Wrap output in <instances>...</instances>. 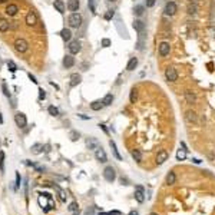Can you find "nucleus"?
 Wrapping results in <instances>:
<instances>
[{"mask_svg": "<svg viewBox=\"0 0 215 215\" xmlns=\"http://www.w3.org/2000/svg\"><path fill=\"white\" fill-rule=\"evenodd\" d=\"M67 49H69L70 55H76V53H79L80 49H82V46H80V42H79V40H72V42H69V46H67Z\"/></svg>", "mask_w": 215, "mask_h": 215, "instance_id": "0eeeda50", "label": "nucleus"}, {"mask_svg": "<svg viewBox=\"0 0 215 215\" xmlns=\"http://www.w3.org/2000/svg\"><path fill=\"white\" fill-rule=\"evenodd\" d=\"M156 0H146V7H154Z\"/></svg>", "mask_w": 215, "mask_h": 215, "instance_id": "603ef678", "label": "nucleus"}, {"mask_svg": "<svg viewBox=\"0 0 215 215\" xmlns=\"http://www.w3.org/2000/svg\"><path fill=\"white\" fill-rule=\"evenodd\" d=\"M79 0H67V9L70 10V12H78V9H79Z\"/></svg>", "mask_w": 215, "mask_h": 215, "instance_id": "6ab92c4d", "label": "nucleus"}, {"mask_svg": "<svg viewBox=\"0 0 215 215\" xmlns=\"http://www.w3.org/2000/svg\"><path fill=\"white\" fill-rule=\"evenodd\" d=\"M14 49H16V52H19V53H24V52H27V49H29V43L22 38L16 39V40H14Z\"/></svg>", "mask_w": 215, "mask_h": 215, "instance_id": "f03ea898", "label": "nucleus"}, {"mask_svg": "<svg viewBox=\"0 0 215 215\" xmlns=\"http://www.w3.org/2000/svg\"><path fill=\"white\" fill-rule=\"evenodd\" d=\"M133 29H135V30H136V32H138V33H140V32H145V23H144L142 20L136 19L135 22H133Z\"/></svg>", "mask_w": 215, "mask_h": 215, "instance_id": "412c9836", "label": "nucleus"}, {"mask_svg": "<svg viewBox=\"0 0 215 215\" xmlns=\"http://www.w3.org/2000/svg\"><path fill=\"white\" fill-rule=\"evenodd\" d=\"M109 145H111V148H112V152H113V155H115V158H116L118 161H122V156H121V154H119V151H118V148H116V144L111 139L109 140Z\"/></svg>", "mask_w": 215, "mask_h": 215, "instance_id": "b1692460", "label": "nucleus"}, {"mask_svg": "<svg viewBox=\"0 0 215 215\" xmlns=\"http://www.w3.org/2000/svg\"><path fill=\"white\" fill-rule=\"evenodd\" d=\"M185 119H187V122H189V123H196V122H198V115H196L194 111H187Z\"/></svg>", "mask_w": 215, "mask_h": 215, "instance_id": "2eb2a0df", "label": "nucleus"}, {"mask_svg": "<svg viewBox=\"0 0 215 215\" xmlns=\"http://www.w3.org/2000/svg\"><path fill=\"white\" fill-rule=\"evenodd\" d=\"M102 108H103V103L99 102V100H95V102L90 103V109L92 111H100Z\"/></svg>", "mask_w": 215, "mask_h": 215, "instance_id": "473e14b6", "label": "nucleus"}, {"mask_svg": "<svg viewBox=\"0 0 215 215\" xmlns=\"http://www.w3.org/2000/svg\"><path fill=\"white\" fill-rule=\"evenodd\" d=\"M136 66H138V59H136V57H131L129 62H128V65H126V70L132 72V70H135Z\"/></svg>", "mask_w": 215, "mask_h": 215, "instance_id": "a878e982", "label": "nucleus"}, {"mask_svg": "<svg viewBox=\"0 0 215 215\" xmlns=\"http://www.w3.org/2000/svg\"><path fill=\"white\" fill-rule=\"evenodd\" d=\"M165 181H166V184H168V185H173V184L177 182V175H175V172H173V171H169Z\"/></svg>", "mask_w": 215, "mask_h": 215, "instance_id": "393cba45", "label": "nucleus"}, {"mask_svg": "<svg viewBox=\"0 0 215 215\" xmlns=\"http://www.w3.org/2000/svg\"><path fill=\"white\" fill-rule=\"evenodd\" d=\"M60 38L65 40V42H69L70 39H72V32H70V29H62L60 30Z\"/></svg>", "mask_w": 215, "mask_h": 215, "instance_id": "4be33fe9", "label": "nucleus"}, {"mask_svg": "<svg viewBox=\"0 0 215 215\" xmlns=\"http://www.w3.org/2000/svg\"><path fill=\"white\" fill-rule=\"evenodd\" d=\"M39 99H40V100H43V99H46V92H45V90H43L42 88L39 89Z\"/></svg>", "mask_w": 215, "mask_h": 215, "instance_id": "49530a36", "label": "nucleus"}, {"mask_svg": "<svg viewBox=\"0 0 215 215\" xmlns=\"http://www.w3.org/2000/svg\"><path fill=\"white\" fill-rule=\"evenodd\" d=\"M10 29L12 30H17L19 29V23L17 22H10Z\"/></svg>", "mask_w": 215, "mask_h": 215, "instance_id": "de8ad7c7", "label": "nucleus"}, {"mask_svg": "<svg viewBox=\"0 0 215 215\" xmlns=\"http://www.w3.org/2000/svg\"><path fill=\"white\" fill-rule=\"evenodd\" d=\"M47 112L50 113L52 116H57V115H59V111H57V108H55V106H49L47 108Z\"/></svg>", "mask_w": 215, "mask_h": 215, "instance_id": "58836bf2", "label": "nucleus"}, {"mask_svg": "<svg viewBox=\"0 0 215 215\" xmlns=\"http://www.w3.org/2000/svg\"><path fill=\"white\" fill-rule=\"evenodd\" d=\"M2 89H3V93L7 96V98H10V92H9V89H7V86H6L5 83H3V86H2Z\"/></svg>", "mask_w": 215, "mask_h": 215, "instance_id": "09e8293b", "label": "nucleus"}, {"mask_svg": "<svg viewBox=\"0 0 215 215\" xmlns=\"http://www.w3.org/2000/svg\"><path fill=\"white\" fill-rule=\"evenodd\" d=\"M2 122H3V119H2V115H0V123H2Z\"/></svg>", "mask_w": 215, "mask_h": 215, "instance_id": "052dcab7", "label": "nucleus"}, {"mask_svg": "<svg viewBox=\"0 0 215 215\" xmlns=\"http://www.w3.org/2000/svg\"><path fill=\"white\" fill-rule=\"evenodd\" d=\"M69 211H70V212H75V211H78V204H76V202H70Z\"/></svg>", "mask_w": 215, "mask_h": 215, "instance_id": "c03bdc74", "label": "nucleus"}, {"mask_svg": "<svg viewBox=\"0 0 215 215\" xmlns=\"http://www.w3.org/2000/svg\"><path fill=\"white\" fill-rule=\"evenodd\" d=\"M113 14H115V12H113V10H108V13L105 14V19L106 20H111L113 17Z\"/></svg>", "mask_w": 215, "mask_h": 215, "instance_id": "a18cd8bd", "label": "nucleus"}, {"mask_svg": "<svg viewBox=\"0 0 215 215\" xmlns=\"http://www.w3.org/2000/svg\"><path fill=\"white\" fill-rule=\"evenodd\" d=\"M121 182H122V185H128V181L126 179H123V178L121 179Z\"/></svg>", "mask_w": 215, "mask_h": 215, "instance_id": "4d7b16f0", "label": "nucleus"}, {"mask_svg": "<svg viewBox=\"0 0 215 215\" xmlns=\"http://www.w3.org/2000/svg\"><path fill=\"white\" fill-rule=\"evenodd\" d=\"M0 172L5 173V152H0Z\"/></svg>", "mask_w": 215, "mask_h": 215, "instance_id": "f704fd0d", "label": "nucleus"}, {"mask_svg": "<svg viewBox=\"0 0 215 215\" xmlns=\"http://www.w3.org/2000/svg\"><path fill=\"white\" fill-rule=\"evenodd\" d=\"M131 155H132V158L135 159L136 162H140V161H142V154H140L139 149H133L131 152Z\"/></svg>", "mask_w": 215, "mask_h": 215, "instance_id": "2f4dec72", "label": "nucleus"}, {"mask_svg": "<svg viewBox=\"0 0 215 215\" xmlns=\"http://www.w3.org/2000/svg\"><path fill=\"white\" fill-rule=\"evenodd\" d=\"M17 12H19V6L14 5V3H10L6 7V14H9V16H14Z\"/></svg>", "mask_w": 215, "mask_h": 215, "instance_id": "a211bd4d", "label": "nucleus"}, {"mask_svg": "<svg viewBox=\"0 0 215 215\" xmlns=\"http://www.w3.org/2000/svg\"><path fill=\"white\" fill-rule=\"evenodd\" d=\"M135 199L139 204H142V202L145 201V191H144V187H140V185H138L135 189Z\"/></svg>", "mask_w": 215, "mask_h": 215, "instance_id": "9b49d317", "label": "nucleus"}, {"mask_svg": "<svg viewBox=\"0 0 215 215\" xmlns=\"http://www.w3.org/2000/svg\"><path fill=\"white\" fill-rule=\"evenodd\" d=\"M99 128H102V131L105 132V133H109V132H108V129H106V126H105L103 123H100V125H99Z\"/></svg>", "mask_w": 215, "mask_h": 215, "instance_id": "5fc2aeb1", "label": "nucleus"}, {"mask_svg": "<svg viewBox=\"0 0 215 215\" xmlns=\"http://www.w3.org/2000/svg\"><path fill=\"white\" fill-rule=\"evenodd\" d=\"M133 12H135L136 16H142L144 12H145V7H144L142 5H138V6H135V10H133Z\"/></svg>", "mask_w": 215, "mask_h": 215, "instance_id": "c9c22d12", "label": "nucleus"}, {"mask_svg": "<svg viewBox=\"0 0 215 215\" xmlns=\"http://www.w3.org/2000/svg\"><path fill=\"white\" fill-rule=\"evenodd\" d=\"M86 146H88L89 149H98L99 148V140L96 138H88L86 139Z\"/></svg>", "mask_w": 215, "mask_h": 215, "instance_id": "dca6fc26", "label": "nucleus"}, {"mask_svg": "<svg viewBox=\"0 0 215 215\" xmlns=\"http://www.w3.org/2000/svg\"><path fill=\"white\" fill-rule=\"evenodd\" d=\"M168 158H169V154L166 152V151H165V149L159 151L158 155H156V164H158V165L165 164V162L168 161Z\"/></svg>", "mask_w": 215, "mask_h": 215, "instance_id": "9d476101", "label": "nucleus"}, {"mask_svg": "<svg viewBox=\"0 0 215 215\" xmlns=\"http://www.w3.org/2000/svg\"><path fill=\"white\" fill-rule=\"evenodd\" d=\"M7 67H9L10 72H16L17 70V66H16V63L13 60H7Z\"/></svg>", "mask_w": 215, "mask_h": 215, "instance_id": "ea45409f", "label": "nucleus"}, {"mask_svg": "<svg viewBox=\"0 0 215 215\" xmlns=\"http://www.w3.org/2000/svg\"><path fill=\"white\" fill-rule=\"evenodd\" d=\"M103 178L106 179L108 182H113L115 179H116V172H115V169L112 166H106V168L103 169Z\"/></svg>", "mask_w": 215, "mask_h": 215, "instance_id": "7ed1b4c3", "label": "nucleus"}, {"mask_svg": "<svg viewBox=\"0 0 215 215\" xmlns=\"http://www.w3.org/2000/svg\"><path fill=\"white\" fill-rule=\"evenodd\" d=\"M95 158L98 159L99 162H106V161H108L106 152H105V151H103L102 148H100V146H99L98 149L95 151Z\"/></svg>", "mask_w": 215, "mask_h": 215, "instance_id": "f8f14e48", "label": "nucleus"}, {"mask_svg": "<svg viewBox=\"0 0 215 215\" xmlns=\"http://www.w3.org/2000/svg\"><path fill=\"white\" fill-rule=\"evenodd\" d=\"M187 12L188 14H196L198 13V5H196V2H191L187 7Z\"/></svg>", "mask_w": 215, "mask_h": 215, "instance_id": "5701e85b", "label": "nucleus"}, {"mask_svg": "<svg viewBox=\"0 0 215 215\" xmlns=\"http://www.w3.org/2000/svg\"><path fill=\"white\" fill-rule=\"evenodd\" d=\"M29 79L32 80L33 83H38V80H36V78H35V76H33V75H32V73H29Z\"/></svg>", "mask_w": 215, "mask_h": 215, "instance_id": "864d4df0", "label": "nucleus"}, {"mask_svg": "<svg viewBox=\"0 0 215 215\" xmlns=\"http://www.w3.org/2000/svg\"><path fill=\"white\" fill-rule=\"evenodd\" d=\"M30 151H32V154L39 155V154H40V152L43 151V145H42V144H35V145H32Z\"/></svg>", "mask_w": 215, "mask_h": 215, "instance_id": "c756f323", "label": "nucleus"}, {"mask_svg": "<svg viewBox=\"0 0 215 215\" xmlns=\"http://www.w3.org/2000/svg\"><path fill=\"white\" fill-rule=\"evenodd\" d=\"M53 188H55V189H56L57 191V194H59V198H60V201H66V192L63 191V189H62L60 187H57V185H53Z\"/></svg>", "mask_w": 215, "mask_h": 215, "instance_id": "7c9ffc66", "label": "nucleus"}, {"mask_svg": "<svg viewBox=\"0 0 215 215\" xmlns=\"http://www.w3.org/2000/svg\"><path fill=\"white\" fill-rule=\"evenodd\" d=\"M24 22H26V24H27V26H36V24H38V14H36V12H35V10H30V12H27Z\"/></svg>", "mask_w": 215, "mask_h": 215, "instance_id": "39448f33", "label": "nucleus"}, {"mask_svg": "<svg viewBox=\"0 0 215 215\" xmlns=\"http://www.w3.org/2000/svg\"><path fill=\"white\" fill-rule=\"evenodd\" d=\"M129 215H139V214H138V211H131V212H129Z\"/></svg>", "mask_w": 215, "mask_h": 215, "instance_id": "13d9d810", "label": "nucleus"}, {"mask_svg": "<svg viewBox=\"0 0 215 215\" xmlns=\"http://www.w3.org/2000/svg\"><path fill=\"white\" fill-rule=\"evenodd\" d=\"M158 50H159V56H162V57L168 56V55H169V52H171V47H169V43H166V42L159 43Z\"/></svg>", "mask_w": 215, "mask_h": 215, "instance_id": "1a4fd4ad", "label": "nucleus"}, {"mask_svg": "<svg viewBox=\"0 0 215 215\" xmlns=\"http://www.w3.org/2000/svg\"><path fill=\"white\" fill-rule=\"evenodd\" d=\"M187 158V151L185 149H179L177 152V161H185Z\"/></svg>", "mask_w": 215, "mask_h": 215, "instance_id": "72a5a7b5", "label": "nucleus"}, {"mask_svg": "<svg viewBox=\"0 0 215 215\" xmlns=\"http://www.w3.org/2000/svg\"><path fill=\"white\" fill-rule=\"evenodd\" d=\"M136 99H138V93H136V89H132L131 90V96H129V100L131 103H135Z\"/></svg>", "mask_w": 215, "mask_h": 215, "instance_id": "4c0bfd02", "label": "nucleus"}, {"mask_svg": "<svg viewBox=\"0 0 215 215\" xmlns=\"http://www.w3.org/2000/svg\"><path fill=\"white\" fill-rule=\"evenodd\" d=\"M3 2H6V0H0V3H3Z\"/></svg>", "mask_w": 215, "mask_h": 215, "instance_id": "680f3d73", "label": "nucleus"}, {"mask_svg": "<svg viewBox=\"0 0 215 215\" xmlns=\"http://www.w3.org/2000/svg\"><path fill=\"white\" fill-rule=\"evenodd\" d=\"M165 14H168V16H173V14L178 12V6L175 5V2H168L166 5H165Z\"/></svg>", "mask_w": 215, "mask_h": 215, "instance_id": "6e6552de", "label": "nucleus"}, {"mask_svg": "<svg viewBox=\"0 0 215 215\" xmlns=\"http://www.w3.org/2000/svg\"><path fill=\"white\" fill-rule=\"evenodd\" d=\"M102 46L103 47H109V46H111V40H109V39H102Z\"/></svg>", "mask_w": 215, "mask_h": 215, "instance_id": "8fccbe9b", "label": "nucleus"}, {"mask_svg": "<svg viewBox=\"0 0 215 215\" xmlns=\"http://www.w3.org/2000/svg\"><path fill=\"white\" fill-rule=\"evenodd\" d=\"M112 102H113V95H112V93L105 95V98L102 99L103 106H109V105H112Z\"/></svg>", "mask_w": 215, "mask_h": 215, "instance_id": "c85d7f7f", "label": "nucleus"}, {"mask_svg": "<svg viewBox=\"0 0 215 215\" xmlns=\"http://www.w3.org/2000/svg\"><path fill=\"white\" fill-rule=\"evenodd\" d=\"M149 215H158V214H156V212H151Z\"/></svg>", "mask_w": 215, "mask_h": 215, "instance_id": "bf43d9fd", "label": "nucleus"}, {"mask_svg": "<svg viewBox=\"0 0 215 215\" xmlns=\"http://www.w3.org/2000/svg\"><path fill=\"white\" fill-rule=\"evenodd\" d=\"M20 185H22V178H20V173L19 172H16V189H19Z\"/></svg>", "mask_w": 215, "mask_h": 215, "instance_id": "79ce46f5", "label": "nucleus"}, {"mask_svg": "<svg viewBox=\"0 0 215 215\" xmlns=\"http://www.w3.org/2000/svg\"><path fill=\"white\" fill-rule=\"evenodd\" d=\"M53 6H55V9H56L59 13H65L66 6H65V3H63V0H55V2H53Z\"/></svg>", "mask_w": 215, "mask_h": 215, "instance_id": "aec40b11", "label": "nucleus"}, {"mask_svg": "<svg viewBox=\"0 0 215 215\" xmlns=\"http://www.w3.org/2000/svg\"><path fill=\"white\" fill-rule=\"evenodd\" d=\"M109 2H116V0H109Z\"/></svg>", "mask_w": 215, "mask_h": 215, "instance_id": "e2e57ef3", "label": "nucleus"}, {"mask_svg": "<svg viewBox=\"0 0 215 215\" xmlns=\"http://www.w3.org/2000/svg\"><path fill=\"white\" fill-rule=\"evenodd\" d=\"M88 5L90 7V12L92 13H96V7H95V0H88Z\"/></svg>", "mask_w": 215, "mask_h": 215, "instance_id": "37998d69", "label": "nucleus"}, {"mask_svg": "<svg viewBox=\"0 0 215 215\" xmlns=\"http://www.w3.org/2000/svg\"><path fill=\"white\" fill-rule=\"evenodd\" d=\"M192 162H194V164H201V161H199V159H196V158L192 159Z\"/></svg>", "mask_w": 215, "mask_h": 215, "instance_id": "6e6d98bb", "label": "nucleus"}, {"mask_svg": "<svg viewBox=\"0 0 215 215\" xmlns=\"http://www.w3.org/2000/svg\"><path fill=\"white\" fill-rule=\"evenodd\" d=\"M27 164H29V165H32V166H33L35 169H36L38 172H40V173L45 172V166H40V165H38V164H32V162H27Z\"/></svg>", "mask_w": 215, "mask_h": 215, "instance_id": "a19ab883", "label": "nucleus"}, {"mask_svg": "<svg viewBox=\"0 0 215 215\" xmlns=\"http://www.w3.org/2000/svg\"><path fill=\"white\" fill-rule=\"evenodd\" d=\"M14 122H16V125L19 128H26L27 126V119H26V115L22 112H17L16 115H14Z\"/></svg>", "mask_w": 215, "mask_h": 215, "instance_id": "20e7f679", "label": "nucleus"}, {"mask_svg": "<svg viewBox=\"0 0 215 215\" xmlns=\"http://www.w3.org/2000/svg\"><path fill=\"white\" fill-rule=\"evenodd\" d=\"M73 65H75V57H73V55H66V56L63 57V66H65L66 69H70Z\"/></svg>", "mask_w": 215, "mask_h": 215, "instance_id": "4468645a", "label": "nucleus"}, {"mask_svg": "<svg viewBox=\"0 0 215 215\" xmlns=\"http://www.w3.org/2000/svg\"><path fill=\"white\" fill-rule=\"evenodd\" d=\"M10 29V22L6 19H0V32H7Z\"/></svg>", "mask_w": 215, "mask_h": 215, "instance_id": "bb28decb", "label": "nucleus"}, {"mask_svg": "<svg viewBox=\"0 0 215 215\" xmlns=\"http://www.w3.org/2000/svg\"><path fill=\"white\" fill-rule=\"evenodd\" d=\"M165 78H166L168 82H175V80H178L177 69H175V67H166V70H165Z\"/></svg>", "mask_w": 215, "mask_h": 215, "instance_id": "423d86ee", "label": "nucleus"}, {"mask_svg": "<svg viewBox=\"0 0 215 215\" xmlns=\"http://www.w3.org/2000/svg\"><path fill=\"white\" fill-rule=\"evenodd\" d=\"M95 214V208L93 206H90V208H88V210L85 211V215H93Z\"/></svg>", "mask_w": 215, "mask_h": 215, "instance_id": "3c124183", "label": "nucleus"}, {"mask_svg": "<svg viewBox=\"0 0 215 215\" xmlns=\"http://www.w3.org/2000/svg\"><path fill=\"white\" fill-rule=\"evenodd\" d=\"M145 42H146V35H145V32H140L139 36H138L136 49H138V50H144V47H145Z\"/></svg>", "mask_w": 215, "mask_h": 215, "instance_id": "ddd939ff", "label": "nucleus"}, {"mask_svg": "<svg viewBox=\"0 0 215 215\" xmlns=\"http://www.w3.org/2000/svg\"><path fill=\"white\" fill-rule=\"evenodd\" d=\"M82 82V76L79 75V73H73V75L70 76V88H75V86H78V85Z\"/></svg>", "mask_w": 215, "mask_h": 215, "instance_id": "f3484780", "label": "nucleus"}, {"mask_svg": "<svg viewBox=\"0 0 215 215\" xmlns=\"http://www.w3.org/2000/svg\"><path fill=\"white\" fill-rule=\"evenodd\" d=\"M67 22H69V26H70V27L78 29V27H80V24H82V16H80L79 13L73 12V13L69 16Z\"/></svg>", "mask_w": 215, "mask_h": 215, "instance_id": "f257e3e1", "label": "nucleus"}, {"mask_svg": "<svg viewBox=\"0 0 215 215\" xmlns=\"http://www.w3.org/2000/svg\"><path fill=\"white\" fill-rule=\"evenodd\" d=\"M79 132H76V131H70L69 132V138H70V140L72 142H76V140L79 139Z\"/></svg>", "mask_w": 215, "mask_h": 215, "instance_id": "e433bc0d", "label": "nucleus"}, {"mask_svg": "<svg viewBox=\"0 0 215 215\" xmlns=\"http://www.w3.org/2000/svg\"><path fill=\"white\" fill-rule=\"evenodd\" d=\"M185 99H187V102L188 103H195V100H196V98H195V95L192 93L191 90H185Z\"/></svg>", "mask_w": 215, "mask_h": 215, "instance_id": "cd10ccee", "label": "nucleus"}]
</instances>
